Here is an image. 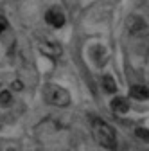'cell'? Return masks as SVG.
<instances>
[{"label": "cell", "instance_id": "obj_1", "mask_svg": "<svg viewBox=\"0 0 149 151\" xmlns=\"http://www.w3.org/2000/svg\"><path fill=\"white\" fill-rule=\"evenodd\" d=\"M92 133H94V139L97 140V144L102 146L104 149H110V151L117 149V135H115L113 128L110 124H106L104 121L94 119V122H92Z\"/></svg>", "mask_w": 149, "mask_h": 151}, {"label": "cell", "instance_id": "obj_2", "mask_svg": "<svg viewBox=\"0 0 149 151\" xmlns=\"http://www.w3.org/2000/svg\"><path fill=\"white\" fill-rule=\"evenodd\" d=\"M43 99L54 106H59V108H65L70 104V93L68 90H65L63 86L59 85H54V83H47L43 86Z\"/></svg>", "mask_w": 149, "mask_h": 151}, {"label": "cell", "instance_id": "obj_3", "mask_svg": "<svg viewBox=\"0 0 149 151\" xmlns=\"http://www.w3.org/2000/svg\"><path fill=\"white\" fill-rule=\"evenodd\" d=\"M45 20L52 25V27H63L65 25V14L58 9V7H52L45 13Z\"/></svg>", "mask_w": 149, "mask_h": 151}, {"label": "cell", "instance_id": "obj_4", "mask_svg": "<svg viewBox=\"0 0 149 151\" xmlns=\"http://www.w3.org/2000/svg\"><path fill=\"white\" fill-rule=\"evenodd\" d=\"M129 96H131L133 99L137 101H144L149 97V90L145 86H140V85H133L131 88H129Z\"/></svg>", "mask_w": 149, "mask_h": 151}, {"label": "cell", "instance_id": "obj_5", "mask_svg": "<svg viewBox=\"0 0 149 151\" xmlns=\"http://www.w3.org/2000/svg\"><path fill=\"white\" fill-rule=\"evenodd\" d=\"M111 110L113 111H119V113H126L128 110H129V103H128V99H124V97H113L111 99Z\"/></svg>", "mask_w": 149, "mask_h": 151}, {"label": "cell", "instance_id": "obj_6", "mask_svg": "<svg viewBox=\"0 0 149 151\" xmlns=\"http://www.w3.org/2000/svg\"><path fill=\"white\" fill-rule=\"evenodd\" d=\"M128 27H129V31L135 34V32L145 29V22L142 20V18H138V16H131V18L128 20Z\"/></svg>", "mask_w": 149, "mask_h": 151}, {"label": "cell", "instance_id": "obj_7", "mask_svg": "<svg viewBox=\"0 0 149 151\" xmlns=\"http://www.w3.org/2000/svg\"><path fill=\"white\" fill-rule=\"evenodd\" d=\"M102 86H104V90L108 93H115L117 92V83L113 81L111 76H104V78H102Z\"/></svg>", "mask_w": 149, "mask_h": 151}, {"label": "cell", "instance_id": "obj_8", "mask_svg": "<svg viewBox=\"0 0 149 151\" xmlns=\"http://www.w3.org/2000/svg\"><path fill=\"white\" fill-rule=\"evenodd\" d=\"M42 50H43V54H47V56H58V54H61V47H58V45H49V43H42Z\"/></svg>", "mask_w": 149, "mask_h": 151}, {"label": "cell", "instance_id": "obj_9", "mask_svg": "<svg viewBox=\"0 0 149 151\" xmlns=\"http://www.w3.org/2000/svg\"><path fill=\"white\" fill-rule=\"evenodd\" d=\"M135 135H137L140 140H144V142H149V129H145V128H137Z\"/></svg>", "mask_w": 149, "mask_h": 151}, {"label": "cell", "instance_id": "obj_10", "mask_svg": "<svg viewBox=\"0 0 149 151\" xmlns=\"http://www.w3.org/2000/svg\"><path fill=\"white\" fill-rule=\"evenodd\" d=\"M0 103H2V104H9V103H11V93H9L7 90H2V92H0Z\"/></svg>", "mask_w": 149, "mask_h": 151}, {"label": "cell", "instance_id": "obj_11", "mask_svg": "<svg viewBox=\"0 0 149 151\" xmlns=\"http://www.w3.org/2000/svg\"><path fill=\"white\" fill-rule=\"evenodd\" d=\"M7 27V22H6V18H0V32H4Z\"/></svg>", "mask_w": 149, "mask_h": 151}, {"label": "cell", "instance_id": "obj_12", "mask_svg": "<svg viewBox=\"0 0 149 151\" xmlns=\"http://www.w3.org/2000/svg\"><path fill=\"white\" fill-rule=\"evenodd\" d=\"M13 90H22V83L20 81H14L13 83Z\"/></svg>", "mask_w": 149, "mask_h": 151}]
</instances>
